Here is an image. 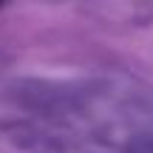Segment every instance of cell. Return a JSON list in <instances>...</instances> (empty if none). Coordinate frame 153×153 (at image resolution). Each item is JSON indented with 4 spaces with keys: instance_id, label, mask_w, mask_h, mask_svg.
<instances>
[{
    "instance_id": "cell-1",
    "label": "cell",
    "mask_w": 153,
    "mask_h": 153,
    "mask_svg": "<svg viewBox=\"0 0 153 153\" xmlns=\"http://www.w3.org/2000/svg\"><path fill=\"white\" fill-rule=\"evenodd\" d=\"M3 3H6V0H0V6H3Z\"/></svg>"
}]
</instances>
